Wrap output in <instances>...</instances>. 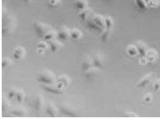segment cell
<instances>
[{"instance_id": "obj_1", "label": "cell", "mask_w": 160, "mask_h": 119, "mask_svg": "<svg viewBox=\"0 0 160 119\" xmlns=\"http://www.w3.org/2000/svg\"><path fill=\"white\" fill-rule=\"evenodd\" d=\"M57 80L56 75L51 70L44 69L42 70L38 76V81L43 84H53Z\"/></svg>"}, {"instance_id": "obj_2", "label": "cell", "mask_w": 160, "mask_h": 119, "mask_svg": "<svg viewBox=\"0 0 160 119\" xmlns=\"http://www.w3.org/2000/svg\"><path fill=\"white\" fill-rule=\"evenodd\" d=\"M33 26L37 34L41 37H43L46 34L51 30L49 25L40 21L34 22Z\"/></svg>"}, {"instance_id": "obj_3", "label": "cell", "mask_w": 160, "mask_h": 119, "mask_svg": "<svg viewBox=\"0 0 160 119\" xmlns=\"http://www.w3.org/2000/svg\"><path fill=\"white\" fill-rule=\"evenodd\" d=\"M59 108L62 113L70 117H76L77 112L75 109L70 105L67 104H61Z\"/></svg>"}, {"instance_id": "obj_4", "label": "cell", "mask_w": 160, "mask_h": 119, "mask_svg": "<svg viewBox=\"0 0 160 119\" xmlns=\"http://www.w3.org/2000/svg\"><path fill=\"white\" fill-rule=\"evenodd\" d=\"M32 104L37 111H42L44 105V99L42 96L40 94L36 95L32 99Z\"/></svg>"}, {"instance_id": "obj_5", "label": "cell", "mask_w": 160, "mask_h": 119, "mask_svg": "<svg viewBox=\"0 0 160 119\" xmlns=\"http://www.w3.org/2000/svg\"><path fill=\"white\" fill-rule=\"evenodd\" d=\"M100 69V68L96 67H92L85 71V76L87 79L91 81L96 79L99 76Z\"/></svg>"}, {"instance_id": "obj_6", "label": "cell", "mask_w": 160, "mask_h": 119, "mask_svg": "<svg viewBox=\"0 0 160 119\" xmlns=\"http://www.w3.org/2000/svg\"><path fill=\"white\" fill-rule=\"evenodd\" d=\"M94 65L93 58L91 57L88 54L85 55L83 58L81 62V68L83 71L85 72L89 68L93 67Z\"/></svg>"}, {"instance_id": "obj_7", "label": "cell", "mask_w": 160, "mask_h": 119, "mask_svg": "<svg viewBox=\"0 0 160 119\" xmlns=\"http://www.w3.org/2000/svg\"><path fill=\"white\" fill-rule=\"evenodd\" d=\"M41 87L45 91L50 92L52 93L55 94H62L63 92V91H64L63 90L59 89L57 84L55 85L54 83H53V84H43V83H42Z\"/></svg>"}, {"instance_id": "obj_8", "label": "cell", "mask_w": 160, "mask_h": 119, "mask_svg": "<svg viewBox=\"0 0 160 119\" xmlns=\"http://www.w3.org/2000/svg\"><path fill=\"white\" fill-rule=\"evenodd\" d=\"M26 51L23 47L18 46L15 48L13 56L16 60H21L26 55Z\"/></svg>"}, {"instance_id": "obj_9", "label": "cell", "mask_w": 160, "mask_h": 119, "mask_svg": "<svg viewBox=\"0 0 160 119\" xmlns=\"http://www.w3.org/2000/svg\"><path fill=\"white\" fill-rule=\"evenodd\" d=\"M58 36L62 40H66L71 36L70 30L65 26L61 27L58 32Z\"/></svg>"}, {"instance_id": "obj_10", "label": "cell", "mask_w": 160, "mask_h": 119, "mask_svg": "<svg viewBox=\"0 0 160 119\" xmlns=\"http://www.w3.org/2000/svg\"><path fill=\"white\" fill-rule=\"evenodd\" d=\"M47 113L52 118L57 117L58 114V110L56 106L51 102H48L47 105Z\"/></svg>"}, {"instance_id": "obj_11", "label": "cell", "mask_w": 160, "mask_h": 119, "mask_svg": "<svg viewBox=\"0 0 160 119\" xmlns=\"http://www.w3.org/2000/svg\"><path fill=\"white\" fill-rule=\"evenodd\" d=\"M94 65L99 68H102L103 66L104 59L101 53H97L93 58Z\"/></svg>"}, {"instance_id": "obj_12", "label": "cell", "mask_w": 160, "mask_h": 119, "mask_svg": "<svg viewBox=\"0 0 160 119\" xmlns=\"http://www.w3.org/2000/svg\"><path fill=\"white\" fill-rule=\"evenodd\" d=\"M63 44L59 40H55L50 42V47L52 52H57L63 47Z\"/></svg>"}, {"instance_id": "obj_13", "label": "cell", "mask_w": 160, "mask_h": 119, "mask_svg": "<svg viewBox=\"0 0 160 119\" xmlns=\"http://www.w3.org/2000/svg\"><path fill=\"white\" fill-rule=\"evenodd\" d=\"M58 36V32H57L55 30L51 29L44 36L43 38L46 41L50 42L56 39V37Z\"/></svg>"}, {"instance_id": "obj_14", "label": "cell", "mask_w": 160, "mask_h": 119, "mask_svg": "<svg viewBox=\"0 0 160 119\" xmlns=\"http://www.w3.org/2000/svg\"><path fill=\"white\" fill-rule=\"evenodd\" d=\"M70 32H71V37L75 40L80 39L83 36V33L78 28H72V30H70Z\"/></svg>"}, {"instance_id": "obj_15", "label": "cell", "mask_w": 160, "mask_h": 119, "mask_svg": "<svg viewBox=\"0 0 160 119\" xmlns=\"http://www.w3.org/2000/svg\"><path fill=\"white\" fill-rule=\"evenodd\" d=\"M91 13V9L88 8V7H87V8L83 9V10H80V12L78 13V16L82 21H85L89 17Z\"/></svg>"}, {"instance_id": "obj_16", "label": "cell", "mask_w": 160, "mask_h": 119, "mask_svg": "<svg viewBox=\"0 0 160 119\" xmlns=\"http://www.w3.org/2000/svg\"><path fill=\"white\" fill-rule=\"evenodd\" d=\"M152 73H149V74L145 75L138 82V87H142V86H144L146 84H148V83H149L150 82L151 80L152 79Z\"/></svg>"}, {"instance_id": "obj_17", "label": "cell", "mask_w": 160, "mask_h": 119, "mask_svg": "<svg viewBox=\"0 0 160 119\" xmlns=\"http://www.w3.org/2000/svg\"><path fill=\"white\" fill-rule=\"evenodd\" d=\"M75 5L78 9L82 10L88 7V2L87 0H76Z\"/></svg>"}, {"instance_id": "obj_18", "label": "cell", "mask_w": 160, "mask_h": 119, "mask_svg": "<svg viewBox=\"0 0 160 119\" xmlns=\"http://www.w3.org/2000/svg\"><path fill=\"white\" fill-rule=\"evenodd\" d=\"M12 114L15 115L17 116H19V117H23L25 116L27 114V111L26 109L23 108L18 107L12 110L11 112Z\"/></svg>"}, {"instance_id": "obj_19", "label": "cell", "mask_w": 160, "mask_h": 119, "mask_svg": "<svg viewBox=\"0 0 160 119\" xmlns=\"http://www.w3.org/2000/svg\"><path fill=\"white\" fill-rule=\"evenodd\" d=\"M135 4L139 9L146 10L148 7L146 0H134Z\"/></svg>"}, {"instance_id": "obj_20", "label": "cell", "mask_w": 160, "mask_h": 119, "mask_svg": "<svg viewBox=\"0 0 160 119\" xmlns=\"http://www.w3.org/2000/svg\"><path fill=\"white\" fill-rule=\"evenodd\" d=\"M17 99L19 103H22L24 102L26 98V94L23 90H19L18 91L16 95Z\"/></svg>"}, {"instance_id": "obj_21", "label": "cell", "mask_w": 160, "mask_h": 119, "mask_svg": "<svg viewBox=\"0 0 160 119\" xmlns=\"http://www.w3.org/2000/svg\"><path fill=\"white\" fill-rule=\"evenodd\" d=\"M58 82H62L67 86L71 82V79L67 75H61L58 78Z\"/></svg>"}, {"instance_id": "obj_22", "label": "cell", "mask_w": 160, "mask_h": 119, "mask_svg": "<svg viewBox=\"0 0 160 119\" xmlns=\"http://www.w3.org/2000/svg\"><path fill=\"white\" fill-rule=\"evenodd\" d=\"M148 7H155L160 5V0H148L147 1Z\"/></svg>"}, {"instance_id": "obj_23", "label": "cell", "mask_w": 160, "mask_h": 119, "mask_svg": "<svg viewBox=\"0 0 160 119\" xmlns=\"http://www.w3.org/2000/svg\"><path fill=\"white\" fill-rule=\"evenodd\" d=\"M13 60L9 57H5L2 60V67H5L11 65L12 64Z\"/></svg>"}, {"instance_id": "obj_24", "label": "cell", "mask_w": 160, "mask_h": 119, "mask_svg": "<svg viewBox=\"0 0 160 119\" xmlns=\"http://www.w3.org/2000/svg\"><path fill=\"white\" fill-rule=\"evenodd\" d=\"M2 110L3 111H5L7 110L10 107V103H9V101H8V100L5 97L2 98Z\"/></svg>"}, {"instance_id": "obj_25", "label": "cell", "mask_w": 160, "mask_h": 119, "mask_svg": "<svg viewBox=\"0 0 160 119\" xmlns=\"http://www.w3.org/2000/svg\"><path fill=\"white\" fill-rule=\"evenodd\" d=\"M61 3V0H48V4L52 7H58Z\"/></svg>"}, {"instance_id": "obj_26", "label": "cell", "mask_w": 160, "mask_h": 119, "mask_svg": "<svg viewBox=\"0 0 160 119\" xmlns=\"http://www.w3.org/2000/svg\"><path fill=\"white\" fill-rule=\"evenodd\" d=\"M38 48H42L43 49L47 50L49 47V44L48 43V41H41V42L39 43L38 45Z\"/></svg>"}, {"instance_id": "obj_27", "label": "cell", "mask_w": 160, "mask_h": 119, "mask_svg": "<svg viewBox=\"0 0 160 119\" xmlns=\"http://www.w3.org/2000/svg\"><path fill=\"white\" fill-rule=\"evenodd\" d=\"M18 91V90L16 88H12L8 92V97H9V98L12 99V98H14L16 96Z\"/></svg>"}, {"instance_id": "obj_28", "label": "cell", "mask_w": 160, "mask_h": 119, "mask_svg": "<svg viewBox=\"0 0 160 119\" xmlns=\"http://www.w3.org/2000/svg\"><path fill=\"white\" fill-rule=\"evenodd\" d=\"M137 48L135 46H129L127 48V50H128V52L129 54H131V55H135V54L137 53Z\"/></svg>"}, {"instance_id": "obj_29", "label": "cell", "mask_w": 160, "mask_h": 119, "mask_svg": "<svg viewBox=\"0 0 160 119\" xmlns=\"http://www.w3.org/2000/svg\"><path fill=\"white\" fill-rule=\"evenodd\" d=\"M153 88L156 91H159L160 93V80H157L154 82L153 84Z\"/></svg>"}, {"instance_id": "obj_30", "label": "cell", "mask_w": 160, "mask_h": 119, "mask_svg": "<svg viewBox=\"0 0 160 119\" xmlns=\"http://www.w3.org/2000/svg\"><path fill=\"white\" fill-rule=\"evenodd\" d=\"M152 98V96L151 94H148L145 96V97H144V100L146 102H149L151 100Z\"/></svg>"}, {"instance_id": "obj_31", "label": "cell", "mask_w": 160, "mask_h": 119, "mask_svg": "<svg viewBox=\"0 0 160 119\" xmlns=\"http://www.w3.org/2000/svg\"><path fill=\"white\" fill-rule=\"evenodd\" d=\"M146 2H147V1H148V0H146Z\"/></svg>"}, {"instance_id": "obj_32", "label": "cell", "mask_w": 160, "mask_h": 119, "mask_svg": "<svg viewBox=\"0 0 160 119\" xmlns=\"http://www.w3.org/2000/svg\"></svg>"}]
</instances>
